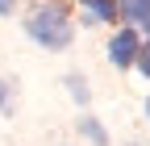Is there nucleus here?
<instances>
[{
    "label": "nucleus",
    "instance_id": "f257e3e1",
    "mask_svg": "<svg viewBox=\"0 0 150 146\" xmlns=\"http://www.w3.org/2000/svg\"><path fill=\"white\" fill-rule=\"evenodd\" d=\"M25 29H29V38L38 46H46V50H67L71 38H75V29H71V17L63 4H38L29 17H25Z\"/></svg>",
    "mask_w": 150,
    "mask_h": 146
},
{
    "label": "nucleus",
    "instance_id": "f03ea898",
    "mask_svg": "<svg viewBox=\"0 0 150 146\" xmlns=\"http://www.w3.org/2000/svg\"><path fill=\"white\" fill-rule=\"evenodd\" d=\"M134 54H138V33L134 29L112 33V42H108V59L112 63H117V67H134Z\"/></svg>",
    "mask_w": 150,
    "mask_h": 146
},
{
    "label": "nucleus",
    "instance_id": "7ed1b4c3",
    "mask_svg": "<svg viewBox=\"0 0 150 146\" xmlns=\"http://www.w3.org/2000/svg\"><path fill=\"white\" fill-rule=\"evenodd\" d=\"M79 4L88 9L92 21H112L117 17V0H79Z\"/></svg>",
    "mask_w": 150,
    "mask_h": 146
},
{
    "label": "nucleus",
    "instance_id": "20e7f679",
    "mask_svg": "<svg viewBox=\"0 0 150 146\" xmlns=\"http://www.w3.org/2000/svg\"><path fill=\"white\" fill-rule=\"evenodd\" d=\"M150 13V0H117V17H125V21H138Z\"/></svg>",
    "mask_w": 150,
    "mask_h": 146
},
{
    "label": "nucleus",
    "instance_id": "39448f33",
    "mask_svg": "<svg viewBox=\"0 0 150 146\" xmlns=\"http://www.w3.org/2000/svg\"><path fill=\"white\" fill-rule=\"evenodd\" d=\"M79 134H83V138H92V142H96V146H104V142H108L96 117H79Z\"/></svg>",
    "mask_w": 150,
    "mask_h": 146
},
{
    "label": "nucleus",
    "instance_id": "423d86ee",
    "mask_svg": "<svg viewBox=\"0 0 150 146\" xmlns=\"http://www.w3.org/2000/svg\"><path fill=\"white\" fill-rule=\"evenodd\" d=\"M134 67L150 79V42H138V54H134Z\"/></svg>",
    "mask_w": 150,
    "mask_h": 146
},
{
    "label": "nucleus",
    "instance_id": "0eeeda50",
    "mask_svg": "<svg viewBox=\"0 0 150 146\" xmlns=\"http://www.w3.org/2000/svg\"><path fill=\"white\" fill-rule=\"evenodd\" d=\"M67 92L79 100V104H88V84H83L79 75H67Z\"/></svg>",
    "mask_w": 150,
    "mask_h": 146
},
{
    "label": "nucleus",
    "instance_id": "6e6552de",
    "mask_svg": "<svg viewBox=\"0 0 150 146\" xmlns=\"http://www.w3.org/2000/svg\"><path fill=\"white\" fill-rule=\"evenodd\" d=\"M13 4H17V0H0V13L8 17V13H13Z\"/></svg>",
    "mask_w": 150,
    "mask_h": 146
},
{
    "label": "nucleus",
    "instance_id": "1a4fd4ad",
    "mask_svg": "<svg viewBox=\"0 0 150 146\" xmlns=\"http://www.w3.org/2000/svg\"><path fill=\"white\" fill-rule=\"evenodd\" d=\"M142 25H146V33H150V13H146V17H142Z\"/></svg>",
    "mask_w": 150,
    "mask_h": 146
},
{
    "label": "nucleus",
    "instance_id": "9d476101",
    "mask_svg": "<svg viewBox=\"0 0 150 146\" xmlns=\"http://www.w3.org/2000/svg\"><path fill=\"white\" fill-rule=\"evenodd\" d=\"M0 108H4V84H0Z\"/></svg>",
    "mask_w": 150,
    "mask_h": 146
},
{
    "label": "nucleus",
    "instance_id": "9b49d317",
    "mask_svg": "<svg viewBox=\"0 0 150 146\" xmlns=\"http://www.w3.org/2000/svg\"><path fill=\"white\" fill-rule=\"evenodd\" d=\"M146 121H150V100H146Z\"/></svg>",
    "mask_w": 150,
    "mask_h": 146
}]
</instances>
